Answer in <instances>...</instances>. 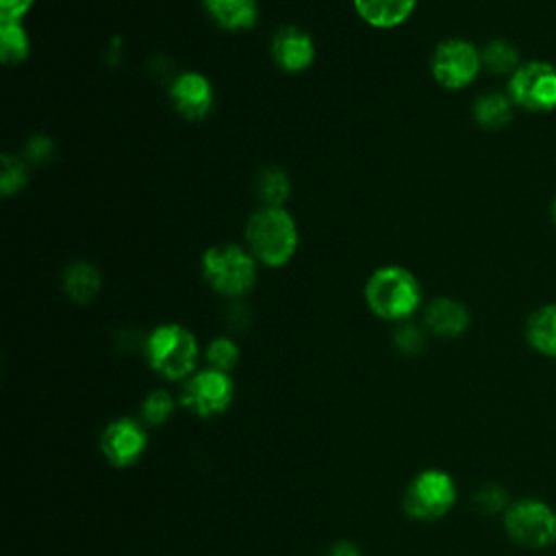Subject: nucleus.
<instances>
[{"label": "nucleus", "mask_w": 556, "mask_h": 556, "mask_svg": "<svg viewBox=\"0 0 556 556\" xmlns=\"http://www.w3.org/2000/svg\"><path fill=\"white\" fill-rule=\"evenodd\" d=\"M30 54V39L22 22H0V56L4 65H20Z\"/></svg>", "instance_id": "6ab92c4d"}, {"label": "nucleus", "mask_w": 556, "mask_h": 556, "mask_svg": "<svg viewBox=\"0 0 556 556\" xmlns=\"http://www.w3.org/2000/svg\"><path fill=\"white\" fill-rule=\"evenodd\" d=\"M146 358L152 371L165 380H187L198 371L200 345L195 334L182 324H161L146 339Z\"/></svg>", "instance_id": "7ed1b4c3"}, {"label": "nucleus", "mask_w": 556, "mask_h": 556, "mask_svg": "<svg viewBox=\"0 0 556 556\" xmlns=\"http://www.w3.org/2000/svg\"><path fill=\"white\" fill-rule=\"evenodd\" d=\"M506 93L513 104L532 113L556 109V67L543 61L521 63L510 74Z\"/></svg>", "instance_id": "1a4fd4ad"}, {"label": "nucleus", "mask_w": 556, "mask_h": 556, "mask_svg": "<svg viewBox=\"0 0 556 556\" xmlns=\"http://www.w3.org/2000/svg\"><path fill=\"white\" fill-rule=\"evenodd\" d=\"M176 400L167 389H152L141 402V419L150 426H163L174 415Z\"/></svg>", "instance_id": "4be33fe9"}, {"label": "nucleus", "mask_w": 556, "mask_h": 556, "mask_svg": "<svg viewBox=\"0 0 556 556\" xmlns=\"http://www.w3.org/2000/svg\"><path fill=\"white\" fill-rule=\"evenodd\" d=\"M424 321H426L428 330L434 332L437 337L454 339V337H460L469 328L471 317L463 302L443 295V298H434L426 306Z\"/></svg>", "instance_id": "ddd939ff"}, {"label": "nucleus", "mask_w": 556, "mask_h": 556, "mask_svg": "<svg viewBox=\"0 0 556 556\" xmlns=\"http://www.w3.org/2000/svg\"><path fill=\"white\" fill-rule=\"evenodd\" d=\"M202 276L224 298H241L256 282V258L237 243H217L202 254Z\"/></svg>", "instance_id": "20e7f679"}, {"label": "nucleus", "mask_w": 556, "mask_h": 556, "mask_svg": "<svg viewBox=\"0 0 556 556\" xmlns=\"http://www.w3.org/2000/svg\"><path fill=\"white\" fill-rule=\"evenodd\" d=\"M235 400V382L230 374L206 367L193 371L182 380L178 391V404L195 417L211 419L230 408Z\"/></svg>", "instance_id": "423d86ee"}, {"label": "nucleus", "mask_w": 556, "mask_h": 556, "mask_svg": "<svg viewBox=\"0 0 556 556\" xmlns=\"http://www.w3.org/2000/svg\"><path fill=\"white\" fill-rule=\"evenodd\" d=\"M330 556H363L358 545L352 541H339L330 547Z\"/></svg>", "instance_id": "c85d7f7f"}, {"label": "nucleus", "mask_w": 556, "mask_h": 556, "mask_svg": "<svg viewBox=\"0 0 556 556\" xmlns=\"http://www.w3.org/2000/svg\"><path fill=\"white\" fill-rule=\"evenodd\" d=\"M28 182L26 161L15 154H2L0 159V193L13 195L22 191Z\"/></svg>", "instance_id": "5701e85b"}, {"label": "nucleus", "mask_w": 556, "mask_h": 556, "mask_svg": "<svg viewBox=\"0 0 556 556\" xmlns=\"http://www.w3.org/2000/svg\"><path fill=\"white\" fill-rule=\"evenodd\" d=\"M204 358H206L208 367L230 374V371L237 367V363H239V358H241V352H239V345H237L232 339H228V337H215V339L206 345Z\"/></svg>", "instance_id": "b1692460"}, {"label": "nucleus", "mask_w": 556, "mask_h": 556, "mask_svg": "<svg viewBox=\"0 0 556 556\" xmlns=\"http://www.w3.org/2000/svg\"><path fill=\"white\" fill-rule=\"evenodd\" d=\"M169 100L180 117L189 122H200L211 113L215 91L211 80L202 72L191 70L174 78L169 87Z\"/></svg>", "instance_id": "9b49d317"}, {"label": "nucleus", "mask_w": 556, "mask_h": 556, "mask_svg": "<svg viewBox=\"0 0 556 556\" xmlns=\"http://www.w3.org/2000/svg\"><path fill=\"white\" fill-rule=\"evenodd\" d=\"M300 243L298 224L285 206H261L245 224V248L265 267L287 265Z\"/></svg>", "instance_id": "f257e3e1"}, {"label": "nucleus", "mask_w": 556, "mask_h": 556, "mask_svg": "<svg viewBox=\"0 0 556 556\" xmlns=\"http://www.w3.org/2000/svg\"><path fill=\"white\" fill-rule=\"evenodd\" d=\"M393 345L397 348V352H402L406 356H415V354H419L424 350L426 337H424L419 326L402 321L400 328L393 332Z\"/></svg>", "instance_id": "393cba45"}, {"label": "nucleus", "mask_w": 556, "mask_h": 556, "mask_svg": "<svg viewBox=\"0 0 556 556\" xmlns=\"http://www.w3.org/2000/svg\"><path fill=\"white\" fill-rule=\"evenodd\" d=\"M482 67L480 50L460 37L443 39L437 43L432 56H430V72L432 78L443 89H465L471 85Z\"/></svg>", "instance_id": "6e6552de"}, {"label": "nucleus", "mask_w": 556, "mask_h": 556, "mask_svg": "<svg viewBox=\"0 0 556 556\" xmlns=\"http://www.w3.org/2000/svg\"><path fill=\"white\" fill-rule=\"evenodd\" d=\"M61 287H63V293L72 302L89 304L102 287V276L96 265H91L87 261H76L63 269Z\"/></svg>", "instance_id": "dca6fc26"}, {"label": "nucleus", "mask_w": 556, "mask_h": 556, "mask_svg": "<svg viewBox=\"0 0 556 556\" xmlns=\"http://www.w3.org/2000/svg\"><path fill=\"white\" fill-rule=\"evenodd\" d=\"M367 308L384 321H406L421 304V287L415 274L402 265H382L365 282Z\"/></svg>", "instance_id": "f03ea898"}, {"label": "nucleus", "mask_w": 556, "mask_h": 556, "mask_svg": "<svg viewBox=\"0 0 556 556\" xmlns=\"http://www.w3.org/2000/svg\"><path fill=\"white\" fill-rule=\"evenodd\" d=\"M256 193H258L263 206H285V202L291 193L287 174L278 167L263 169L258 176V182H256Z\"/></svg>", "instance_id": "412c9836"}, {"label": "nucleus", "mask_w": 556, "mask_h": 556, "mask_svg": "<svg viewBox=\"0 0 556 556\" xmlns=\"http://www.w3.org/2000/svg\"><path fill=\"white\" fill-rule=\"evenodd\" d=\"M148 450V432L132 417H117L100 434V452L117 469L132 467Z\"/></svg>", "instance_id": "9d476101"}, {"label": "nucleus", "mask_w": 556, "mask_h": 556, "mask_svg": "<svg viewBox=\"0 0 556 556\" xmlns=\"http://www.w3.org/2000/svg\"><path fill=\"white\" fill-rule=\"evenodd\" d=\"M271 59L285 72H304L315 61V41L298 26H282L271 39Z\"/></svg>", "instance_id": "f8f14e48"}, {"label": "nucleus", "mask_w": 556, "mask_h": 556, "mask_svg": "<svg viewBox=\"0 0 556 556\" xmlns=\"http://www.w3.org/2000/svg\"><path fill=\"white\" fill-rule=\"evenodd\" d=\"M552 219H554V224H556V200H554V204H552Z\"/></svg>", "instance_id": "c756f323"}, {"label": "nucleus", "mask_w": 556, "mask_h": 556, "mask_svg": "<svg viewBox=\"0 0 556 556\" xmlns=\"http://www.w3.org/2000/svg\"><path fill=\"white\" fill-rule=\"evenodd\" d=\"M482 65L493 74H513L519 63V50L506 39H493L482 50Z\"/></svg>", "instance_id": "aec40b11"}, {"label": "nucleus", "mask_w": 556, "mask_h": 556, "mask_svg": "<svg viewBox=\"0 0 556 556\" xmlns=\"http://www.w3.org/2000/svg\"><path fill=\"white\" fill-rule=\"evenodd\" d=\"M526 339L539 354L556 358V304H545L528 317Z\"/></svg>", "instance_id": "f3484780"}, {"label": "nucleus", "mask_w": 556, "mask_h": 556, "mask_svg": "<svg viewBox=\"0 0 556 556\" xmlns=\"http://www.w3.org/2000/svg\"><path fill=\"white\" fill-rule=\"evenodd\" d=\"M52 154H54V141L46 135L30 137L24 148V161L30 165H41V163L50 161Z\"/></svg>", "instance_id": "bb28decb"}, {"label": "nucleus", "mask_w": 556, "mask_h": 556, "mask_svg": "<svg viewBox=\"0 0 556 556\" xmlns=\"http://www.w3.org/2000/svg\"><path fill=\"white\" fill-rule=\"evenodd\" d=\"M458 497L454 478L437 467L419 471L402 495V508L410 519L437 521L445 517Z\"/></svg>", "instance_id": "39448f33"}, {"label": "nucleus", "mask_w": 556, "mask_h": 556, "mask_svg": "<svg viewBox=\"0 0 556 556\" xmlns=\"http://www.w3.org/2000/svg\"><path fill=\"white\" fill-rule=\"evenodd\" d=\"M35 0H0V22H22Z\"/></svg>", "instance_id": "cd10ccee"}, {"label": "nucleus", "mask_w": 556, "mask_h": 556, "mask_svg": "<svg viewBox=\"0 0 556 556\" xmlns=\"http://www.w3.org/2000/svg\"><path fill=\"white\" fill-rule=\"evenodd\" d=\"M473 502H476V508L482 510V513H486V515L506 510V508L510 506L508 493H506V489L500 486V484H484V486L476 493Z\"/></svg>", "instance_id": "a878e982"}, {"label": "nucleus", "mask_w": 556, "mask_h": 556, "mask_svg": "<svg viewBox=\"0 0 556 556\" xmlns=\"http://www.w3.org/2000/svg\"><path fill=\"white\" fill-rule=\"evenodd\" d=\"M504 530L521 547H549L556 543V510L534 497L513 502L504 513Z\"/></svg>", "instance_id": "0eeeda50"}, {"label": "nucleus", "mask_w": 556, "mask_h": 556, "mask_svg": "<svg viewBox=\"0 0 556 556\" xmlns=\"http://www.w3.org/2000/svg\"><path fill=\"white\" fill-rule=\"evenodd\" d=\"M510 117H513V100L508 98V93L489 91L473 102V119L482 128L497 130L506 126Z\"/></svg>", "instance_id": "a211bd4d"}, {"label": "nucleus", "mask_w": 556, "mask_h": 556, "mask_svg": "<svg viewBox=\"0 0 556 556\" xmlns=\"http://www.w3.org/2000/svg\"><path fill=\"white\" fill-rule=\"evenodd\" d=\"M204 9L224 30H250L258 20L256 0H202Z\"/></svg>", "instance_id": "2eb2a0df"}, {"label": "nucleus", "mask_w": 556, "mask_h": 556, "mask_svg": "<svg viewBox=\"0 0 556 556\" xmlns=\"http://www.w3.org/2000/svg\"><path fill=\"white\" fill-rule=\"evenodd\" d=\"M352 7L367 26L389 30L413 15L417 0H352Z\"/></svg>", "instance_id": "4468645a"}]
</instances>
